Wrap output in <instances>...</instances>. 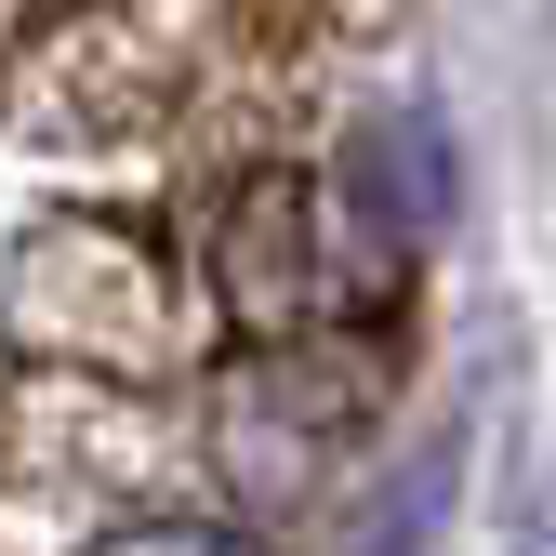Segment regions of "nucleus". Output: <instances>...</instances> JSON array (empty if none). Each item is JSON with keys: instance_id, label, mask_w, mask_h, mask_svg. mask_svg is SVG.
<instances>
[{"instance_id": "1", "label": "nucleus", "mask_w": 556, "mask_h": 556, "mask_svg": "<svg viewBox=\"0 0 556 556\" xmlns=\"http://www.w3.org/2000/svg\"><path fill=\"white\" fill-rule=\"evenodd\" d=\"M66 14H80V0H0V80H14V66H27V53L66 27Z\"/></svg>"}]
</instances>
